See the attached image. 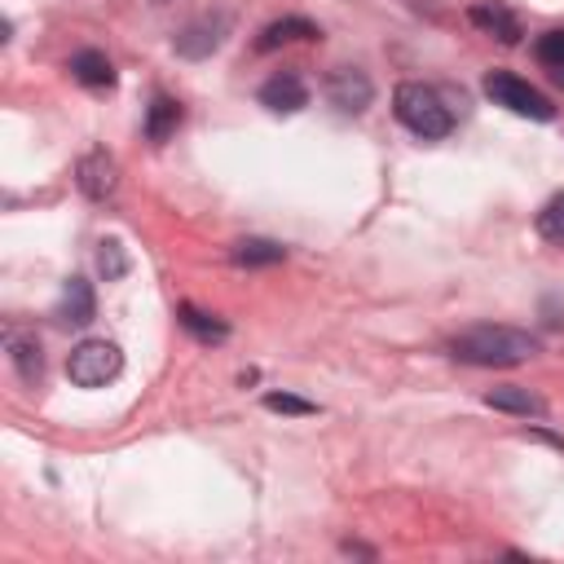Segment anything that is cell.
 <instances>
[{"label": "cell", "instance_id": "cell-9", "mask_svg": "<svg viewBox=\"0 0 564 564\" xmlns=\"http://www.w3.org/2000/svg\"><path fill=\"white\" fill-rule=\"evenodd\" d=\"M471 26H480L485 35H494L498 44H520V18L507 9V4H498V0H485V4H471Z\"/></svg>", "mask_w": 564, "mask_h": 564}, {"label": "cell", "instance_id": "cell-10", "mask_svg": "<svg viewBox=\"0 0 564 564\" xmlns=\"http://www.w3.org/2000/svg\"><path fill=\"white\" fill-rule=\"evenodd\" d=\"M485 405H489V410H502V414H516V419H542V414H546V401L533 397L529 388H516V383L489 388V392H485Z\"/></svg>", "mask_w": 564, "mask_h": 564}, {"label": "cell", "instance_id": "cell-4", "mask_svg": "<svg viewBox=\"0 0 564 564\" xmlns=\"http://www.w3.org/2000/svg\"><path fill=\"white\" fill-rule=\"evenodd\" d=\"M485 97H489L494 106H507L511 115H524V119H551V115H555V106H551L533 84H524V79L511 75V70H489V75H485Z\"/></svg>", "mask_w": 564, "mask_h": 564}, {"label": "cell", "instance_id": "cell-8", "mask_svg": "<svg viewBox=\"0 0 564 564\" xmlns=\"http://www.w3.org/2000/svg\"><path fill=\"white\" fill-rule=\"evenodd\" d=\"M75 181H79V189L88 194V198H110L115 194V185H119V167H115V159L106 154V150H93V154H84L79 159V167H75Z\"/></svg>", "mask_w": 564, "mask_h": 564}, {"label": "cell", "instance_id": "cell-2", "mask_svg": "<svg viewBox=\"0 0 564 564\" xmlns=\"http://www.w3.org/2000/svg\"><path fill=\"white\" fill-rule=\"evenodd\" d=\"M392 110H397V119L414 132V137H423V141H441V137H449V128H454V110L441 101V93L436 88H427V84H397V93H392Z\"/></svg>", "mask_w": 564, "mask_h": 564}, {"label": "cell", "instance_id": "cell-21", "mask_svg": "<svg viewBox=\"0 0 564 564\" xmlns=\"http://www.w3.org/2000/svg\"><path fill=\"white\" fill-rule=\"evenodd\" d=\"M264 410H273V414H313L317 405L304 401V397H291V392H269L264 397Z\"/></svg>", "mask_w": 564, "mask_h": 564}, {"label": "cell", "instance_id": "cell-12", "mask_svg": "<svg viewBox=\"0 0 564 564\" xmlns=\"http://www.w3.org/2000/svg\"><path fill=\"white\" fill-rule=\"evenodd\" d=\"M93 313H97V295H93V286H88L84 278H70V282L62 286L57 317L70 322V326H84V322H93Z\"/></svg>", "mask_w": 564, "mask_h": 564}, {"label": "cell", "instance_id": "cell-6", "mask_svg": "<svg viewBox=\"0 0 564 564\" xmlns=\"http://www.w3.org/2000/svg\"><path fill=\"white\" fill-rule=\"evenodd\" d=\"M225 31H229V22L225 18H198V22H189L181 35H176V53L181 57H189V62H203V57H212L216 48H220V40H225Z\"/></svg>", "mask_w": 564, "mask_h": 564}, {"label": "cell", "instance_id": "cell-19", "mask_svg": "<svg viewBox=\"0 0 564 564\" xmlns=\"http://www.w3.org/2000/svg\"><path fill=\"white\" fill-rule=\"evenodd\" d=\"M533 53H538V62H542L551 75L564 79V31H546V35H538Z\"/></svg>", "mask_w": 564, "mask_h": 564}, {"label": "cell", "instance_id": "cell-13", "mask_svg": "<svg viewBox=\"0 0 564 564\" xmlns=\"http://www.w3.org/2000/svg\"><path fill=\"white\" fill-rule=\"evenodd\" d=\"M70 75H75L84 88H110V84H115V66H110V57L97 53V48H79V53L70 57Z\"/></svg>", "mask_w": 564, "mask_h": 564}, {"label": "cell", "instance_id": "cell-1", "mask_svg": "<svg viewBox=\"0 0 564 564\" xmlns=\"http://www.w3.org/2000/svg\"><path fill=\"white\" fill-rule=\"evenodd\" d=\"M449 352L458 361H467V366H520V361H529L538 352V335H529L520 326L485 322V326H471V330L454 335Z\"/></svg>", "mask_w": 564, "mask_h": 564}, {"label": "cell", "instance_id": "cell-15", "mask_svg": "<svg viewBox=\"0 0 564 564\" xmlns=\"http://www.w3.org/2000/svg\"><path fill=\"white\" fill-rule=\"evenodd\" d=\"M229 256H234L238 269H269V264H282L286 247H278V242H269V238H242V242H234Z\"/></svg>", "mask_w": 564, "mask_h": 564}, {"label": "cell", "instance_id": "cell-20", "mask_svg": "<svg viewBox=\"0 0 564 564\" xmlns=\"http://www.w3.org/2000/svg\"><path fill=\"white\" fill-rule=\"evenodd\" d=\"M538 234L555 247H564V194H555L542 212H538Z\"/></svg>", "mask_w": 564, "mask_h": 564}, {"label": "cell", "instance_id": "cell-16", "mask_svg": "<svg viewBox=\"0 0 564 564\" xmlns=\"http://www.w3.org/2000/svg\"><path fill=\"white\" fill-rule=\"evenodd\" d=\"M176 128H181V101H172V97L159 93L150 101V110H145V137L150 141H167Z\"/></svg>", "mask_w": 564, "mask_h": 564}, {"label": "cell", "instance_id": "cell-14", "mask_svg": "<svg viewBox=\"0 0 564 564\" xmlns=\"http://www.w3.org/2000/svg\"><path fill=\"white\" fill-rule=\"evenodd\" d=\"M9 361H13V370H18L22 383H40L44 352H40V339L35 335H9Z\"/></svg>", "mask_w": 564, "mask_h": 564}, {"label": "cell", "instance_id": "cell-11", "mask_svg": "<svg viewBox=\"0 0 564 564\" xmlns=\"http://www.w3.org/2000/svg\"><path fill=\"white\" fill-rule=\"evenodd\" d=\"M295 40H322V31H317L308 18H278V22H269V26L260 31L256 48H260V53H273V48L295 44Z\"/></svg>", "mask_w": 564, "mask_h": 564}, {"label": "cell", "instance_id": "cell-7", "mask_svg": "<svg viewBox=\"0 0 564 564\" xmlns=\"http://www.w3.org/2000/svg\"><path fill=\"white\" fill-rule=\"evenodd\" d=\"M260 106H269L273 115H295V110L308 106V88H304V79L295 70H282V75L260 84Z\"/></svg>", "mask_w": 564, "mask_h": 564}, {"label": "cell", "instance_id": "cell-17", "mask_svg": "<svg viewBox=\"0 0 564 564\" xmlns=\"http://www.w3.org/2000/svg\"><path fill=\"white\" fill-rule=\"evenodd\" d=\"M181 326H185L194 339H203V344H225V339H229V326H225L216 313H203V308H194V304H181Z\"/></svg>", "mask_w": 564, "mask_h": 564}, {"label": "cell", "instance_id": "cell-18", "mask_svg": "<svg viewBox=\"0 0 564 564\" xmlns=\"http://www.w3.org/2000/svg\"><path fill=\"white\" fill-rule=\"evenodd\" d=\"M97 269H101L106 282H119V278L132 269V260H128V251H123L119 238H101V242H97Z\"/></svg>", "mask_w": 564, "mask_h": 564}, {"label": "cell", "instance_id": "cell-5", "mask_svg": "<svg viewBox=\"0 0 564 564\" xmlns=\"http://www.w3.org/2000/svg\"><path fill=\"white\" fill-rule=\"evenodd\" d=\"M326 97H330L335 110L361 115V110L375 101V84H370V75H366L361 66H339V70H330V79H326Z\"/></svg>", "mask_w": 564, "mask_h": 564}, {"label": "cell", "instance_id": "cell-3", "mask_svg": "<svg viewBox=\"0 0 564 564\" xmlns=\"http://www.w3.org/2000/svg\"><path fill=\"white\" fill-rule=\"evenodd\" d=\"M123 370V352L110 339H84L66 357V375L75 388H106Z\"/></svg>", "mask_w": 564, "mask_h": 564}]
</instances>
